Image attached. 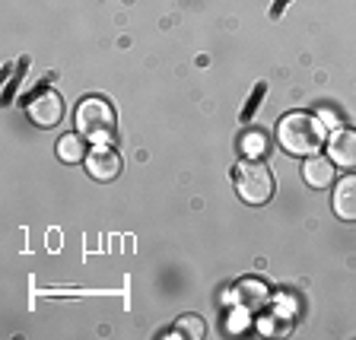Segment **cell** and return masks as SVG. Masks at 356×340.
Masks as SVG:
<instances>
[{
    "instance_id": "277c9868",
    "label": "cell",
    "mask_w": 356,
    "mask_h": 340,
    "mask_svg": "<svg viewBox=\"0 0 356 340\" xmlns=\"http://www.w3.org/2000/svg\"><path fill=\"white\" fill-rule=\"evenodd\" d=\"M86 172L96 181H115L121 175V156L108 147V143H99L96 149L86 153Z\"/></svg>"
},
{
    "instance_id": "8fae6325",
    "label": "cell",
    "mask_w": 356,
    "mask_h": 340,
    "mask_svg": "<svg viewBox=\"0 0 356 340\" xmlns=\"http://www.w3.org/2000/svg\"><path fill=\"white\" fill-rule=\"evenodd\" d=\"M267 147H270V140H267L264 131H248L242 137V153L248 156V159H261V156L267 153Z\"/></svg>"
},
{
    "instance_id": "52a82bcc",
    "label": "cell",
    "mask_w": 356,
    "mask_h": 340,
    "mask_svg": "<svg viewBox=\"0 0 356 340\" xmlns=\"http://www.w3.org/2000/svg\"><path fill=\"white\" fill-rule=\"evenodd\" d=\"M334 213L347 222H356V175H347L334 188Z\"/></svg>"
},
{
    "instance_id": "7c38bea8",
    "label": "cell",
    "mask_w": 356,
    "mask_h": 340,
    "mask_svg": "<svg viewBox=\"0 0 356 340\" xmlns=\"http://www.w3.org/2000/svg\"><path fill=\"white\" fill-rule=\"evenodd\" d=\"M175 327H178V331H185L188 337H194V340H200V337H204V331H207V325H204V318H200V315H181Z\"/></svg>"
},
{
    "instance_id": "ba28073f",
    "label": "cell",
    "mask_w": 356,
    "mask_h": 340,
    "mask_svg": "<svg viewBox=\"0 0 356 340\" xmlns=\"http://www.w3.org/2000/svg\"><path fill=\"white\" fill-rule=\"evenodd\" d=\"M302 178L312 188H327L334 185V159L331 156H305Z\"/></svg>"
},
{
    "instance_id": "7a4b0ae2",
    "label": "cell",
    "mask_w": 356,
    "mask_h": 340,
    "mask_svg": "<svg viewBox=\"0 0 356 340\" xmlns=\"http://www.w3.org/2000/svg\"><path fill=\"white\" fill-rule=\"evenodd\" d=\"M236 191L245 204L261 207L274 197V175L261 159H245L236 165Z\"/></svg>"
},
{
    "instance_id": "30bf717a",
    "label": "cell",
    "mask_w": 356,
    "mask_h": 340,
    "mask_svg": "<svg viewBox=\"0 0 356 340\" xmlns=\"http://www.w3.org/2000/svg\"><path fill=\"white\" fill-rule=\"evenodd\" d=\"M232 296H236V302L242 305V309H258V305H264V299H267V286L261 280H242Z\"/></svg>"
},
{
    "instance_id": "9c48e42d",
    "label": "cell",
    "mask_w": 356,
    "mask_h": 340,
    "mask_svg": "<svg viewBox=\"0 0 356 340\" xmlns=\"http://www.w3.org/2000/svg\"><path fill=\"white\" fill-rule=\"evenodd\" d=\"M86 137H83L80 131L74 133H64L58 140V156H60V163L67 165H76V163H86Z\"/></svg>"
},
{
    "instance_id": "5b68a950",
    "label": "cell",
    "mask_w": 356,
    "mask_h": 340,
    "mask_svg": "<svg viewBox=\"0 0 356 340\" xmlns=\"http://www.w3.org/2000/svg\"><path fill=\"white\" fill-rule=\"evenodd\" d=\"M64 118V102L58 92H38L29 102V121L35 127H58Z\"/></svg>"
},
{
    "instance_id": "6da1fadb",
    "label": "cell",
    "mask_w": 356,
    "mask_h": 340,
    "mask_svg": "<svg viewBox=\"0 0 356 340\" xmlns=\"http://www.w3.org/2000/svg\"><path fill=\"white\" fill-rule=\"evenodd\" d=\"M277 140L289 156H315L325 140V127L309 111H289L277 124Z\"/></svg>"
},
{
    "instance_id": "8992f818",
    "label": "cell",
    "mask_w": 356,
    "mask_h": 340,
    "mask_svg": "<svg viewBox=\"0 0 356 340\" xmlns=\"http://www.w3.org/2000/svg\"><path fill=\"white\" fill-rule=\"evenodd\" d=\"M327 153H331L334 165L356 169V131L353 127H337V131L327 137Z\"/></svg>"
},
{
    "instance_id": "3957f363",
    "label": "cell",
    "mask_w": 356,
    "mask_h": 340,
    "mask_svg": "<svg viewBox=\"0 0 356 340\" xmlns=\"http://www.w3.org/2000/svg\"><path fill=\"white\" fill-rule=\"evenodd\" d=\"M115 121H118V115H115V105L108 99L89 96L76 108V127H80V133L89 137V140H99V143L108 140L111 133H115Z\"/></svg>"
}]
</instances>
